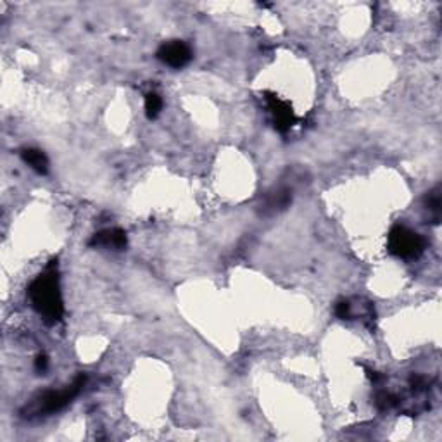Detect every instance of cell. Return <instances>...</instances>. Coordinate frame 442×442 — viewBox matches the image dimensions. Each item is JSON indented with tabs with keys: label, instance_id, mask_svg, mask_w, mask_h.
<instances>
[{
	"label": "cell",
	"instance_id": "5",
	"mask_svg": "<svg viewBox=\"0 0 442 442\" xmlns=\"http://www.w3.org/2000/svg\"><path fill=\"white\" fill-rule=\"evenodd\" d=\"M266 102H268V109L271 113L276 130L282 133L290 130V126L296 123V114H294L292 107L273 93H266Z\"/></svg>",
	"mask_w": 442,
	"mask_h": 442
},
{
	"label": "cell",
	"instance_id": "12",
	"mask_svg": "<svg viewBox=\"0 0 442 442\" xmlns=\"http://www.w3.org/2000/svg\"><path fill=\"white\" fill-rule=\"evenodd\" d=\"M48 368V358L45 354H38L37 359H35V369L38 373H45Z\"/></svg>",
	"mask_w": 442,
	"mask_h": 442
},
{
	"label": "cell",
	"instance_id": "1",
	"mask_svg": "<svg viewBox=\"0 0 442 442\" xmlns=\"http://www.w3.org/2000/svg\"><path fill=\"white\" fill-rule=\"evenodd\" d=\"M28 299L31 307L40 314L45 323L54 325L61 321L64 314V304H62L61 285H59L57 265L54 261L31 282L28 289Z\"/></svg>",
	"mask_w": 442,
	"mask_h": 442
},
{
	"label": "cell",
	"instance_id": "10",
	"mask_svg": "<svg viewBox=\"0 0 442 442\" xmlns=\"http://www.w3.org/2000/svg\"><path fill=\"white\" fill-rule=\"evenodd\" d=\"M162 109V99L159 93L148 92L145 95V114H147L148 119H155L159 116Z\"/></svg>",
	"mask_w": 442,
	"mask_h": 442
},
{
	"label": "cell",
	"instance_id": "7",
	"mask_svg": "<svg viewBox=\"0 0 442 442\" xmlns=\"http://www.w3.org/2000/svg\"><path fill=\"white\" fill-rule=\"evenodd\" d=\"M290 202H292V192L289 189H276L262 202V213H278V211H283L285 207H289Z\"/></svg>",
	"mask_w": 442,
	"mask_h": 442
},
{
	"label": "cell",
	"instance_id": "2",
	"mask_svg": "<svg viewBox=\"0 0 442 442\" xmlns=\"http://www.w3.org/2000/svg\"><path fill=\"white\" fill-rule=\"evenodd\" d=\"M83 383H85V376L79 375L71 385L64 387V389L47 390V392L40 394V396L35 397L30 403V406H26V410L23 411L24 416H45V414L57 413V411H61L62 407L68 406V404L78 396Z\"/></svg>",
	"mask_w": 442,
	"mask_h": 442
},
{
	"label": "cell",
	"instance_id": "3",
	"mask_svg": "<svg viewBox=\"0 0 442 442\" xmlns=\"http://www.w3.org/2000/svg\"><path fill=\"white\" fill-rule=\"evenodd\" d=\"M425 238L403 224H396L389 233V251L403 259H416L425 251Z\"/></svg>",
	"mask_w": 442,
	"mask_h": 442
},
{
	"label": "cell",
	"instance_id": "11",
	"mask_svg": "<svg viewBox=\"0 0 442 442\" xmlns=\"http://www.w3.org/2000/svg\"><path fill=\"white\" fill-rule=\"evenodd\" d=\"M335 314H337V318H340V320H351L352 318V304L351 300H338L337 306H335Z\"/></svg>",
	"mask_w": 442,
	"mask_h": 442
},
{
	"label": "cell",
	"instance_id": "8",
	"mask_svg": "<svg viewBox=\"0 0 442 442\" xmlns=\"http://www.w3.org/2000/svg\"><path fill=\"white\" fill-rule=\"evenodd\" d=\"M21 157H23V161L26 162L31 169H35L38 175H45V173L48 171V159L40 148H33V147L23 148Z\"/></svg>",
	"mask_w": 442,
	"mask_h": 442
},
{
	"label": "cell",
	"instance_id": "4",
	"mask_svg": "<svg viewBox=\"0 0 442 442\" xmlns=\"http://www.w3.org/2000/svg\"><path fill=\"white\" fill-rule=\"evenodd\" d=\"M157 59L162 64L169 66V68L180 69L189 64L190 59H192V50H190V47L185 41L171 40L159 47Z\"/></svg>",
	"mask_w": 442,
	"mask_h": 442
},
{
	"label": "cell",
	"instance_id": "9",
	"mask_svg": "<svg viewBox=\"0 0 442 442\" xmlns=\"http://www.w3.org/2000/svg\"><path fill=\"white\" fill-rule=\"evenodd\" d=\"M441 206H442V195H441V186H435L425 197V209L428 211V218L432 220V223H439L441 220Z\"/></svg>",
	"mask_w": 442,
	"mask_h": 442
},
{
	"label": "cell",
	"instance_id": "6",
	"mask_svg": "<svg viewBox=\"0 0 442 442\" xmlns=\"http://www.w3.org/2000/svg\"><path fill=\"white\" fill-rule=\"evenodd\" d=\"M128 238L121 228H106L102 231H97L92 238H90V245L93 247H106L114 249V251H121L126 247Z\"/></svg>",
	"mask_w": 442,
	"mask_h": 442
}]
</instances>
